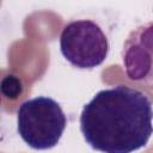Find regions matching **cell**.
Wrapping results in <instances>:
<instances>
[{
    "instance_id": "277c9868",
    "label": "cell",
    "mask_w": 153,
    "mask_h": 153,
    "mask_svg": "<svg viewBox=\"0 0 153 153\" xmlns=\"http://www.w3.org/2000/svg\"><path fill=\"white\" fill-rule=\"evenodd\" d=\"M145 57L151 60V56H145L143 50V26L137 27L128 37L123 49V65L128 76L133 80H142L146 75L145 69L151 73V65L145 62Z\"/></svg>"
},
{
    "instance_id": "7a4b0ae2",
    "label": "cell",
    "mask_w": 153,
    "mask_h": 153,
    "mask_svg": "<svg viewBox=\"0 0 153 153\" xmlns=\"http://www.w3.org/2000/svg\"><path fill=\"white\" fill-rule=\"evenodd\" d=\"M67 126V117L60 104L45 96L23 102L17 111V130L31 148L44 151L55 147Z\"/></svg>"
},
{
    "instance_id": "6da1fadb",
    "label": "cell",
    "mask_w": 153,
    "mask_h": 153,
    "mask_svg": "<svg viewBox=\"0 0 153 153\" xmlns=\"http://www.w3.org/2000/svg\"><path fill=\"white\" fill-rule=\"evenodd\" d=\"M152 102L141 91L118 85L105 88L84 105L80 131L102 153H133L152 135Z\"/></svg>"
},
{
    "instance_id": "5b68a950",
    "label": "cell",
    "mask_w": 153,
    "mask_h": 153,
    "mask_svg": "<svg viewBox=\"0 0 153 153\" xmlns=\"http://www.w3.org/2000/svg\"><path fill=\"white\" fill-rule=\"evenodd\" d=\"M0 104H1V99H0Z\"/></svg>"
},
{
    "instance_id": "3957f363",
    "label": "cell",
    "mask_w": 153,
    "mask_h": 153,
    "mask_svg": "<svg viewBox=\"0 0 153 153\" xmlns=\"http://www.w3.org/2000/svg\"><path fill=\"white\" fill-rule=\"evenodd\" d=\"M60 50L72 66L80 69H92L105 61L109 42L96 22L79 19L69 22L62 29Z\"/></svg>"
}]
</instances>
